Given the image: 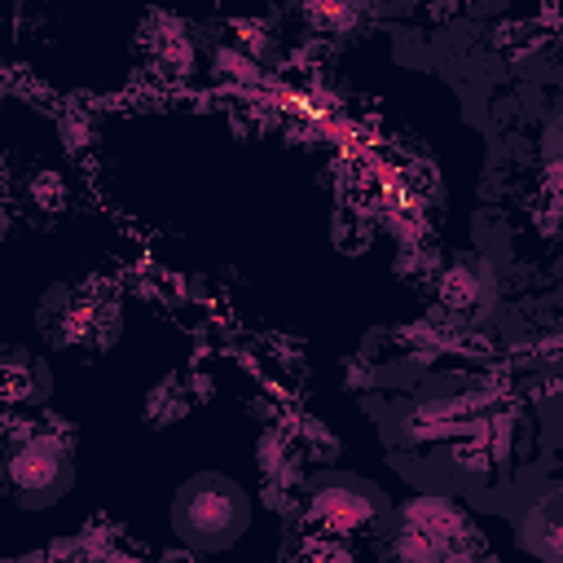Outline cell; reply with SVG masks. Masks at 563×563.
Here are the masks:
<instances>
[{
	"label": "cell",
	"instance_id": "cell-1",
	"mask_svg": "<svg viewBox=\"0 0 563 563\" xmlns=\"http://www.w3.org/2000/svg\"><path fill=\"white\" fill-rule=\"evenodd\" d=\"M246 523H251V497L229 475L202 471L185 479L172 497V532L198 554L229 550L246 532Z\"/></svg>",
	"mask_w": 563,
	"mask_h": 563
},
{
	"label": "cell",
	"instance_id": "cell-2",
	"mask_svg": "<svg viewBox=\"0 0 563 563\" xmlns=\"http://www.w3.org/2000/svg\"><path fill=\"white\" fill-rule=\"evenodd\" d=\"M0 479L22 506H48L75 479V449L62 431H22L0 449Z\"/></svg>",
	"mask_w": 563,
	"mask_h": 563
},
{
	"label": "cell",
	"instance_id": "cell-3",
	"mask_svg": "<svg viewBox=\"0 0 563 563\" xmlns=\"http://www.w3.org/2000/svg\"><path fill=\"white\" fill-rule=\"evenodd\" d=\"M114 325H119L114 299L101 286L53 290V299L44 303V330L62 347H101V343H110Z\"/></svg>",
	"mask_w": 563,
	"mask_h": 563
},
{
	"label": "cell",
	"instance_id": "cell-4",
	"mask_svg": "<svg viewBox=\"0 0 563 563\" xmlns=\"http://www.w3.org/2000/svg\"><path fill=\"white\" fill-rule=\"evenodd\" d=\"M383 497L378 488H369L365 479H352V475H325L321 484H312V510L339 528V532H352V528H365L383 515Z\"/></svg>",
	"mask_w": 563,
	"mask_h": 563
},
{
	"label": "cell",
	"instance_id": "cell-5",
	"mask_svg": "<svg viewBox=\"0 0 563 563\" xmlns=\"http://www.w3.org/2000/svg\"><path fill=\"white\" fill-rule=\"evenodd\" d=\"M44 365L22 352V347H4L0 352V405H31L44 396Z\"/></svg>",
	"mask_w": 563,
	"mask_h": 563
}]
</instances>
